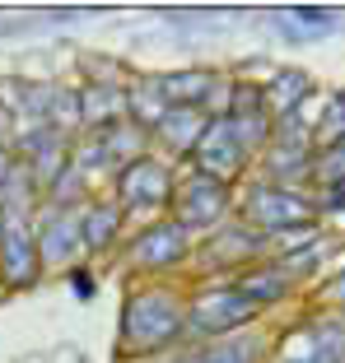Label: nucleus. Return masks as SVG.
I'll use <instances>...</instances> for the list:
<instances>
[{"instance_id":"obj_16","label":"nucleus","mask_w":345,"mask_h":363,"mask_svg":"<svg viewBox=\"0 0 345 363\" xmlns=\"http://www.w3.org/2000/svg\"><path fill=\"white\" fill-rule=\"evenodd\" d=\"M322 140L332 145V140H345V94L332 98V107H327V117H322Z\"/></svg>"},{"instance_id":"obj_3","label":"nucleus","mask_w":345,"mask_h":363,"mask_svg":"<svg viewBox=\"0 0 345 363\" xmlns=\"http://www.w3.org/2000/svg\"><path fill=\"white\" fill-rule=\"evenodd\" d=\"M257 317V303L243 294L238 284H224V289H210V294H201V298L192 303V326L205 335H219V331H234V326H243V321Z\"/></svg>"},{"instance_id":"obj_6","label":"nucleus","mask_w":345,"mask_h":363,"mask_svg":"<svg viewBox=\"0 0 345 363\" xmlns=\"http://www.w3.org/2000/svg\"><path fill=\"white\" fill-rule=\"evenodd\" d=\"M341 354H345V326H336V321L303 326L290 340V363H341Z\"/></svg>"},{"instance_id":"obj_4","label":"nucleus","mask_w":345,"mask_h":363,"mask_svg":"<svg viewBox=\"0 0 345 363\" xmlns=\"http://www.w3.org/2000/svg\"><path fill=\"white\" fill-rule=\"evenodd\" d=\"M224 182L215 177H201L196 172L192 182H187L182 191H177V228H192V224H215L219 214H224Z\"/></svg>"},{"instance_id":"obj_5","label":"nucleus","mask_w":345,"mask_h":363,"mask_svg":"<svg viewBox=\"0 0 345 363\" xmlns=\"http://www.w3.org/2000/svg\"><path fill=\"white\" fill-rule=\"evenodd\" d=\"M172 191L168 182V168L154 159H136L126 172H121V196H126V205H136V210H150V205H163Z\"/></svg>"},{"instance_id":"obj_11","label":"nucleus","mask_w":345,"mask_h":363,"mask_svg":"<svg viewBox=\"0 0 345 363\" xmlns=\"http://www.w3.org/2000/svg\"><path fill=\"white\" fill-rule=\"evenodd\" d=\"M65 238H75V219L70 214H52L43 224V242H38V261H65Z\"/></svg>"},{"instance_id":"obj_15","label":"nucleus","mask_w":345,"mask_h":363,"mask_svg":"<svg viewBox=\"0 0 345 363\" xmlns=\"http://www.w3.org/2000/svg\"><path fill=\"white\" fill-rule=\"evenodd\" d=\"M303 89H308V79H303V75H285V79H275V84H270V94H266V98L280 107V112H290V107L303 98Z\"/></svg>"},{"instance_id":"obj_9","label":"nucleus","mask_w":345,"mask_h":363,"mask_svg":"<svg viewBox=\"0 0 345 363\" xmlns=\"http://www.w3.org/2000/svg\"><path fill=\"white\" fill-rule=\"evenodd\" d=\"M285 201H294L290 191H270V186H257L252 191V219H261V224H270V228H280V224H303L308 219V210L303 205H285Z\"/></svg>"},{"instance_id":"obj_14","label":"nucleus","mask_w":345,"mask_h":363,"mask_svg":"<svg viewBox=\"0 0 345 363\" xmlns=\"http://www.w3.org/2000/svg\"><path fill=\"white\" fill-rule=\"evenodd\" d=\"M317 182H345V140H332L322 150V159L313 163Z\"/></svg>"},{"instance_id":"obj_12","label":"nucleus","mask_w":345,"mask_h":363,"mask_svg":"<svg viewBox=\"0 0 345 363\" xmlns=\"http://www.w3.org/2000/svg\"><path fill=\"white\" fill-rule=\"evenodd\" d=\"M121 224V210H112V205H94V210L84 214V247H108L112 233H117Z\"/></svg>"},{"instance_id":"obj_10","label":"nucleus","mask_w":345,"mask_h":363,"mask_svg":"<svg viewBox=\"0 0 345 363\" xmlns=\"http://www.w3.org/2000/svg\"><path fill=\"white\" fill-rule=\"evenodd\" d=\"M205 126H210V117H201V107H168L159 117V135L172 140L177 150H196Z\"/></svg>"},{"instance_id":"obj_2","label":"nucleus","mask_w":345,"mask_h":363,"mask_svg":"<svg viewBox=\"0 0 345 363\" xmlns=\"http://www.w3.org/2000/svg\"><path fill=\"white\" fill-rule=\"evenodd\" d=\"M196 168H201V177H215V182H229L243 163H248V145H243V135L234 130V121L219 117L210 121V126L201 130V140H196Z\"/></svg>"},{"instance_id":"obj_7","label":"nucleus","mask_w":345,"mask_h":363,"mask_svg":"<svg viewBox=\"0 0 345 363\" xmlns=\"http://www.w3.org/2000/svg\"><path fill=\"white\" fill-rule=\"evenodd\" d=\"M33 270H38V242L28 238V228L10 224L0 233V275L10 284H28Z\"/></svg>"},{"instance_id":"obj_13","label":"nucleus","mask_w":345,"mask_h":363,"mask_svg":"<svg viewBox=\"0 0 345 363\" xmlns=\"http://www.w3.org/2000/svg\"><path fill=\"white\" fill-rule=\"evenodd\" d=\"M177 363H252V350L248 345H215V350H196Z\"/></svg>"},{"instance_id":"obj_8","label":"nucleus","mask_w":345,"mask_h":363,"mask_svg":"<svg viewBox=\"0 0 345 363\" xmlns=\"http://www.w3.org/2000/svg\"><path fill=\"white\" fill-rule=\"evenodd\" d=\"M182 252H187V228H177V224H159L136 242V261L145 270L172 266V261H182Z\"/></svg>"},{"instance_id":"obj_1","label":"nucleus","mask_w":345,"mask_h":363,"mask_svg":"<svg viewBox=\"0 0 345 363\" xmlns=\"http://www.w3.org/2000/svg\"><path fill=\"white\" fill-rule=\"evenodd\" d=\"M182 326V303L168 289H141L136 298H126V326H121V354H154L168 345Z\"/></svg>"}]
</instances>
